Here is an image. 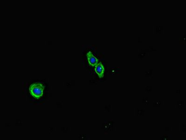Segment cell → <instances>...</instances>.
<instances>
[{
  "label": "cell",
  "mask_w": 186,
  "mask_h": 140,
  "mask_svg": "<svg viewBox=\"0 0 186 140\" xmlns=\"http://www.w3.org/2000/svg\"><path fill=\"white\" fill-rule=\"evenodd\" d=\"M46 85L41 82H34L28 88L30 96L36 101H41L44 97Z\"/></svg>",
  "instance_id": "6da1fadb"
},
{
  "label": "cell",
  "mask_w": 186,
  "mask_h": 140,
  "mask_svg": "<svg viewBox=\"0 0 186 140\" xmlns=\"http://www.w3.org/2000/svg\"><path fill=\"white\" fill-rule=\"evenodd\" d=\"M95 71L97 74L99 78L103 77L105 73V68L102 63L100 62L94 67Z\"/></svg>",
  "instance_id": "3957f363"
},
{
  "label": "cell",
  "mask_w": 186,
  "mask_h": 140,
  "mask_svg": "<svg viewBox=\"0 0 186 140\" xmlns=\"http://www.w3.org/2000/svg\"><path fill=\"white\" fill-rule=\"evenodd\" d=\"M87 60L90 66H95L98 64V59L93 54V52L89 51L86 54Z\"/></svg>",
  "instance_id": "7a4b0ae2"
}]
</instances>
